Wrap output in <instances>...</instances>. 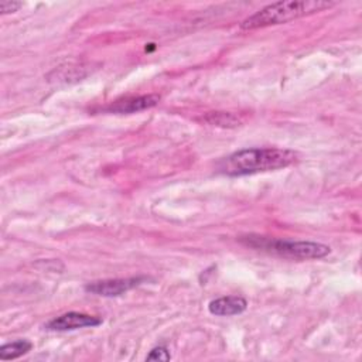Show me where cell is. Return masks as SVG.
<instances>
[{
    "label": "cell",
    "mask_w": 362,
    "mask_h": 362,
    "mask_svg": "<svg viewBox=\"0 0 362 362\" xmlns=\"http://www.w3.org/2000/svg\"><path fill=\"white\" fill-rule=\"evenodd\" d=\"M23 6V3L20 1H10V0H6V1H1L0 3V13L1 14H7V13H14L17 11L20 7Z\"/></svg>",
    "instance_id": "8fae6325"
},
{
    "label": "cell",
    "mask_w": 362,
    "mask_h": 362,
    "mask_svg": "<svg viewBox=\"0 0 362 362\" xmlns=\"http://www.w3.org/2000/svg\"><path fill=\"white\" fill-rule=\"evenodd\" d=\"M204 120L212 126L219 127H235L240 123V119L229 112H211L204 117Z\"/></svg>",
    "instance_id": "9c48e42d"
},
{
    "label": "cell",
    "mask_w": 362,
    "mask_h": 362,
    "mask_svg": "<svg viewBox=\"0 0 362 362\" xmlns=\"http://www.w3.org/2000/svg\"><path fill=\"white\" fill-rule=\"evenodd\" d=\"M33 349V344L27 339H17L0 346V359L10 361L25 355L28 351Z\"/></svg>",
    "instance_id": "ba28073f"
},
{
    "label": "cell",
    "mask_w": 362,
    "mask_h": 362,
    "mask_svg": "<svg viewBox=\"0 0 362 362\" xmlns=\"http://www.w3.org/2000/svg\"><path fill=\"white\" fill-rule=\"evenodd\" d=\"M144 279L143 277H127V279H107L92 281L85 286L88 293L102 297H116L134 287H137Z\"/></svg>",
    "instance_id": "277c9868"
},
{
    "label": "cell",
    "mask_w": 362,
    "mask_h": 362,
    "mask_svg": "<svg viewBox=\"0 0 362 362\" xmlns=\"http://www.w3.org/2000/svg\"><path fill=\"white\" fill-rule=\"evenodd\" d=\"M171 358L170 352L164 346H158L150 351V354L146 356L147 361H168Z\"/></svg>",
    "instance_id": "30bf717a"
},
{
    "label": "cell",
    "mask_w": 362,
    "mask_h": 362,
    "mask_svg": "<svg viewBox=\"0 0 362 362\" xmlns=\"http://www.w3.org/2000/svg\"><path fill=\"white\" fill-rule=\"evenodd\" d=\"M160 100V96L156 93H148V95H141V96H134V98H127L123 100H116L110 106L106 107L107 112L113 113H134L140 112L144 109H150L156 106Z\"/></svg>",
    "instance_id": "8992f818"
},
{
    "label": "cell",
    "mask_w": 362,
    "mask_h": 362,
    "mask_svg": "<svg viewBox=\"0 0 362 362\" xmlns=\"http://www.w3.org/2000/svg\"><path fill=\"white\" fill-rule=\"evenodd\" d=\"M242 242L257 250H264L283 257L300 259V260L321 259L331 252L329 246L318 242H310V240H283V239H273V238L270 239V238L250 235L243 238Z\"/></svg>",
    "instance_id": "3957f363"
},
{
    "label": "cell",
    "mask_w": 362,
    "mask_h": 362,
    "mask_svg": "<svg viewBox=\"0 0 362 362\" xmlns=\"http://www.w3.org/2000/svg\"><path fill=\"white\" fill-rule=\"evenodd\" d=\"M247 307V301L239 296H226L212 300L208 305L211 314L218 317H230L242 314Z\"/></svg>",
    "instance_id": "52a82bcc"
},
{
    "label": "cell",
    "mask_w": 362,
    "mask_h": 362,
    "mask_svg": "<svg viewBox=\"0 0 362 362\" xmlns=\"http://www.w3.org/2000/svg\"><path fill=\"white\" fill-rule=\"evenodd\" d=\"M332 1L324 0H288L264 6L240 23L242 30H256L276 24H284L296 18L310 16L332 7Z\"/></svg>",
    "instance_id": "7a4b0ae2"
},
{
    "label": "cell",
    "mask_w": 362,
    "mask_h": 362,
    "mask_svg": "<svg viewBox=\"0 0 362 362\" xmlns=\"http://www.w3.org/2000/svg\"><path fill=\"white\" fill-rule=\"evenodd\" d=\"M296 160H297V153L288 148H277V147L243 148L223 157L218 163V170L225 175L238 177V175L280 170V168L288 167Z\"/></svg>",
    "instance_id": "6da1fadb"
},
{
    "label": "cell",
    "mask_w": 362,
    "mask_h": 362,
    "mask_svg": "<svg viewBox=\"0 0 362 362\" xmlns=\"http://www.w3.org/2000/svg\"><path fill=\"white\" fill-rule=\"evenodd\" d=\"M100 324H102V320L99 317L69 311L48 321L45 328L49 331H71V329H78L85 327H96Z\"/></svg>",
    "instance_id": "5b68a950"
}]
</instances>
